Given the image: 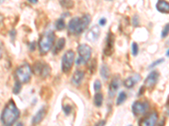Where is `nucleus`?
Instances as JSON below:
<instances>
[{"label":"nucleus","mask_w":169,"mask_h":126,"mask_svg":"<svg viewBox=\"0 0 169 126\" xmlns=\"http://www.w3.org/2000/svg\"><path fill=\"white\" fill-rule=\"evenodd\" d=\"M20 116V110L14 104L13 100H10L4 108L2 115L1 121L4 126H12L15 123Z\"/></svg>","instance_id":"obj_1"},{"label":"nucleus","mask_w":169,"mask_h":126,"mask_svg":"<svg viewBox=\"0 0 169 126\" xmlns=\"http://www.w3.org/2000/svg\"><path fill=\"white\" fill-rule=\"evenodd\" d=\"M54 40H55V33L53 30L50 29L43 34L38 42L39 51L42 55H45L49 52L51 47L53 46Z\"/></svg>","instance_id":"obj_2"},{"label":"nucleus","mask_w":169,"mask_h":126,"mask_svg":"<svg viewBox=\"0 0 169 126\" xmlns=\"http://www.w3.org/2000/svg\"><path fill=\"white\" fill-rule=\"evenodd\" d=\"M17 81L20 82V83H26L30 81L31 77V68L30 65L27 63H24L20 67L17 68L16 72Z\"/></svg>","instance_id":"obj_3"},{"label":"nucleus","mask_w":169,"mask_h":126,"mask_svg":"<svg viewBox=\"0 0 169 126\" xmlns=\"http://www.w3.org/2000/svg\"><path fill=\"white\" fill-rule=\"evenodd\" d=\"M79 58L76 60V65L80 66L88 62L91 55V48L86 44H82L78 46Z\"/></svg>","instance_id":"obj_4"},{"label":"nucleus","mask_w":169,"mask_h":126,"mask_svg":"<svg viewBox=\"0 0 169 126\" xmlns=\"http://www.w3.org/2000/svg\"><path fill=\"white\" fill-rule=\"evenodd\" d=\"M74 61V52L72 50L67 51L62 58V71L64 73H68L73 67Z\"/></svg>","instance_id":"obj_5"},{"label":"nucleus","mask_w":169,"mask_h":126,"mask_svg":"<svg viewBox=\"0 0 169 126\" xmlns=\"http://www.w3.org/2000/svg\"><path fill=\"white\" fill-rule=\"evenodd\" d=\"M33 71L36 75H40L42 78H46L50 74L51 67L45 62L38 61L34 64Z\"/></svg>","instance_id":"obj_6"},{"label":"nucleus","mask_w":169,"mask_h":126,"mask_svg":"<svg viewBox=\"0 0 169 126\" xmlns=\"http://www.w3.org/2000/svg\"><path fill=\"white\" fill-rule=\"evenodd\" d=\"M115 41V36L112 31L107 33L106 37V46L104 47V54L107 56H109L113 53V45Z\"/></svg>","instance_id":"obj_7"},{"label":"nucleus","mask_w":169,"mask_h":126,"mask_svg":"<svg viewBox=\"0 0 169 126\" xmlns=\"http://www.w3.org/2000/svg\"><path fill=\"white\" fill-rule=\"evenodd\" d=\"M157 120H158L157 113L152 112L140 120L139 126H155L156 124Z\"/></svg>","instance_id":"obj_8"},{"label":"nucleus","mask_w":169,"mask_h":126,"mask_svg":"<svg viewBox=\"0 0 169 126\" xmlns=\"http://www.w3.org/2000/svg\"><path fill=\"white\" fill-rule=\"evenodd\" d=\"M149 108V104L145 102H139L136 101L132 105V112L134 115L135 116H139L146 112Z\"/></svg>","instance_id":"obj_9"},{"label":"nucleus","mask_w":169,"mask_h":126,"mask_svg":"<svg viewBox=\"0 0 169 126\" xmlns=\"http://www.w3.org/2000/svg\"><path fill=\"white\" fill-rule=\"evenodd\" d=\"M91 16L90 14L86 13L84 14L83 16L79 19V23H78V28H77V31L75 35H80L83 32L84 30L88 27L90 22H91Z\"/></svg>","instance_id":"obj_10"},{"label":"nucleus","mask_w":169,"mask_h":126,"mask_svg":"<svg viewBox=\"0 0 169 126\" xmlns=\"http://www.w3.org/2000/svg\"><path fill=\"white\" fill-rule=\"evenodd\" d=\"M158 79H159V72L157 71H152L145 80V87L151 88L157 83Z\"/></svg>","instance_id":"obj_11"},{"label":"nucleus","mask_w":169,"mask_h":126,"mask_svg":"<svg viewBox=\"0 0 169 126\" xmlns=\"http://www.w3.org/2000/svg\"><path fill=\"white\" fill-rule=\"evenodd\" d=\"M100 34H101V30L98 25H94L88 30L86 38L88 41L94 42L99 38Z\"/></svg>","instance_id":"obj_12"},{"label":"nucleus","mask_w":169,"mask_h":126,"mask_svg":"<svg viewBox=\"0 0 169 126\" xmlns=\"http://www.w3.org/2000/svg\"><path fill=\"white\" fill-rule=\"evenodd\" d=\"M120 87V79L119 78L116 76L113 78L112 82H110L109 87H108V95L109 97H113L115 96V94L119 90Z\"/></svg>","instance_id":"obj_13"},{"label":"nucleus","mask_w":169,"mask_h":126,"mask_svg":"<svg viewBox=\"0 0 169 126\" xmlns=\"http://www.w3.org/2000/svg\"><path fill=\"white\" fill-rule=\"evenodd\" d=\"M46 112H47V108L46 106L41 108L40 109L38 110V112L32 118V124L33 125L39 124L42 121L43 119L45 118V116H46Z\"/></svg>","instance_id":"obj_14"},{"label":"nucleus","mask_w":169,"mask_h":126,"mask_svg":"<svg viewBox=\"0 0 169 126\" xmlns=\"http://www.w3.org/2000/svg\"><path fill=\"white\" fill-rule=\"evenodd\" d=\"M140 79H141L140 75L135 73V74H134L133 76H130L127 79H125V81L123 82V85L127 88H132V87L135 86V84L138 82L140 81Z\"/></svg>","instance_id":"obj_15"},{"label":"nucleus","mask_w":169,"mask_h":126,"mask_svg":"<svg viewBox=\"0 0 169 126\" xmlns=\"http://www.w3.org/2000/svg\"><path fill=\"white\" fill-rule=\"evenodd\" d=\"M79 19L78 17H74L73 19H71L68 25V31L71 35H75L78 28V23H79Z\"/></svg>","instance_id":"obj_16"},{"label":"nucleus","mask_w":169,"mask_h":126,"mask_svg":"<svg viewBox=\"0 0 169 126\" xmlns=\"http://www.w3.org/2000/svg\"><path fill=\"white\" fill-rule=\"evenodd\" d=\"M156 10L163 13H168L169 4L166 0H159L156 3Z\"/></svg>","instance_id":"obj_17"},{"label":"nucleus","mask_w":169,"mask_h":126,"mask_svg":"<svg viewBox=\"0 0 169 126\" xmlns=\"http://www.w3.org/2000/svg\"><path fill=\"white\" fill-rule=\"evenodd\" d=\"M65 43H66V40L64 38H59L56 42V44L54 45L53 50V53L54 55H57L58 54L65 46Z\"/></svg>","instance_id":"obj_18"},{"label":"nucleus","mask_w":169,"mask_h":126,"mask_svg":"<svg viewBox=\"0 0 169 126\" xmlns=\"http://www.w3.org/2000/svg\"><path fill=\"white\" fill-rule=\"evenodd\" d=\"M84 78V72L82 71L78 70L74 73L73 77H72V83L74 86H80L81 82Z\"/></svg>","instance_id":"obj_19"},{"label":"nucleus","mask_w":169,"mask_h":126,"mask_svg":"<svg viewBox=\"0 0 169 126\" xmlns=\"http://www.w3.org/2000/svg\"><path fill=\"white\" fill-rule=\"evenodd\" d=\"M100 73H101V77L104 79V80H107L109 78L110 71L109 67L107 64H103L100 70Z\"/></svg>","instance_id":"obj_20"},{"label":"nucleus","mask_w":169,"mask_h":126,"mask_svg":"<svg viewBox=\"0 0 169 126\" xmlns=\"http://www.w3.org/2000/svg\"><path fill=\"white\" fill-rule=\"evenodd\" d=\"M59 3L63 9H66V10L72 9L74 5L73 0H59Z\"/></svg>","instance_id":"obj_21"},{"label":"nucleus","mask_w":169,"mask_h":126,"mask_svg":"<svg viewBox=\"0 0 169 126\" xmlns=\"http://www.w3.org/2000/svg\"><path fill=\"white\" fill-rule=\"evenodd\" d=\"M103 95L102 94H96L94 97V104L96 107H101L103 105Z\"/></svg>","instance_id":"obj_22"},{"label":"nucleus","mask_w":169,"mask_h":126,"mask_svg":"<svg viewBox=\"0 0 169 126\" xmlns=\"http://www.w3.org/2000/svg\"><path fill=\"white\" fill-rule=\"evenodd\" d=\"M127 99V94L125 92H120L119 94V96L117 97V100H116V104L117 105H121V104H123V103L124 101Z\"/></svg>","instance_id":"obj_23"},{"label":"nucleus","mask_w":169,"mask_h":126,"mask_svg":"<svg viewBox=\"0 0 169 126\" xmlns=\"http://www.w3.org/2000/svg\"><path fill=\"white\" fill-rule=\"evenodd\" d=\"M65 27V22H64V20L63 18H60L58 20H57L56 23H55V28H56L58 30H63Z\"/></svg>","instance_id":"obj_24"},{"label":"nucleus","mask_w":169,"mask_h":126,"mask_svg":"<svg viewBox=\"0 0 169 126\" xmlns=\"http://www.w3.org/2000/svg\"><path fill=\"white\" fill-rule=\"evenodd\" d=\"M138 52H139V46L137 45V43L135 42H133L132 45H131V53L134 56H136L138 55Z\"/></svg>","instance_id":"obj_25"},{"label":"nucleus","mask_w":169,"mask_h":126,"mask_svg":"<svg viewBox=\"0 0 169 126\" xmlns=\"http://www.w3.org/2000/svg\"><path fill=\"white\" fill-rule=\"evenodd\" d=\"M90 72L91 73V74H94L96 71V59H93L91 62V64H90Z\"/></svg>","instance_id":"obj_26"},{"label":"nucleus","mask_w":169,"mask_h":126,"mask_svg":"<svg viewBox=\"0 0 169 126\" xmlns=\"http://www.w3.org/2000/svg\"><path fill=\"white\" fill-rule=\"evenodd\" d=\"M20 90H21V83L20 82L17 81L14 84V87L13 88V92L14 94H20Z\"/></svg>","instance_id":"obj_27"},{"label":"nucleus","mask_w":169,"mask_h":126,"mask_svg":"<svg viewBox=\"0 0 169 126\" xmlns=\"http://www.w3.org/2000/svg\"><path fill=\"white\" fill-rule=\"evenodd\" d=\"M168 32H169V25L168 24H167L165 27H164V29L162 31V38H165L167 36H168Z\"/></svg>","instance_id":"obj_28"},{"label":"nucleus","mask_w":169,"mask_h":126,"mask_svg":"<svg viewBox=\"0 0 169 126\" xmlns=\"http://www.w3.org/2000/svg\"><path fill=\"white\" fill-rule=\"evenodd\" d=\"M163 62H164V59L163 58H161V59H159V60H156V62H154L152 64L150 65L149 68L150 69H151V68L155 67H156V66H158V65L161 64V63H163Z\"/></svg>","instance_id":"obj_29"},{"label":"nucleus","mask_w":169,"mask_h":126,"mask_svg":"<svg viewBox=\"0 0 169 126\" xmlns=\"http://www.w3.org/2000/svg\"><path fill=\"white\" fill-rule=\"evenodd\" d=\"M101 87H102L101 82L99 80H96L95 82H94V90L96 91V92H98L101 89Z\"/></svg>","instance_id":"obj_30"},{"label":"nucleus","mask_w":169,"mask_h":126,"mask_svg":"<svg viewBox=\"0 0 169 126\" xmlns=\"http://www.w3.org/2000/svg\"><path fill=\"white\" fill-rule=\"evenodd\" d=\"M132 24H133V25L135 26V27L139 25V16H138V15H135V16L133 17Z\"/></svg>","instance_id":"obj_31"},{"label":"nucleus","mask_w":169,"mask_h":126,"mask_svg":"<svg viewBox=\"0 0 169 126\" xmlns=\"http://www.w3.org/2000/svg\"><path fill=\"white\" fill-rule=\"evenodd\" d=\"M63 109V112H64V113H65L66 115H69V114L71 113V110H72V109H71V106H70V105H64Z\"/></svg>","instance_id":"obj_32"},{"label":"nucleus","mask_w":169,"mask_h":126,"mask_svg":"<svg viewBox=\"0 0 169 126\" xmlns=\"http://www.w3.org/2000/svg\"><path fill=\"white\" fill-rule=\"evenodd\" d=\"M10 37H11L12 40H14V38H15V36H16V32H15V30H14V29L10 30Z\"/></svg>","instance_id":"obj_33"},{"label":"nucleus","mask_w":169,"mask_h":126,"mask_svg":"<svg viewBox=\"0 0 169 126\" xmlns=\"http://www.w3.org/2000/svg\"><path fill=\"white\" fill-rule=\"evenodd\" d=\"M107 24V19L106 18H102L101 20H99V25L101 26H104Z\"/></svg>","instance_id":"obj_34"},{"label":"nucleus","mask_w":169,"mask_h":126,"mask_svg":"<svg viewBox=\"0 0 169 126\" xmlns=\"http://www.w3.org/2000/svg\"><path fill=\"white\" fill-rule=\"evenodd\" d=\"M36 49V42H31L30 44V51L33 52Z\"/></svg>","instance_id":"obj_35"},{"label":"nucleus","mask_w":169,"mask_h":126,"mask_svg":"<svg viewBox=\"0 0 169 126\" xmlns=\"http://www.w3.org/2000/svg\"><path fill=\"white\" fill-rule=\"evenodd\" d=\"M105 124H106V121L105 120H101L100 122L96 124V126H105Z\"/></svg>","instance_id":"obj_36"},{"label":"nucleus","mask_w":169,"mask_h":126,"mask_svg":"<svg viewBox=\"0 0 169 126\" xmlns=\"http://www.w3.org/2000/svg\"><path fill=\"white\" fill-rule=\"evenodd\" d=\"M28 1H29V2H30V3H38V0H28Z\"/></svg>","instance_id":"obj_37"},{"label":"nucleus","mask_w":169,"mask_h":126,"mask_svg":"<svg viewBox=\"0 0 169 126\" xmlns=\"http://www.w3.org/2000/svg\"><path fill=\"white\" fill-rule=\"evenodd\" d=\"M166 55H167V57H168V55H169V51H168V50H167Z\"/></svg>","instance_id":"obj_38"},{"label":"nucleus","mask_w":169,"mask_h":126,"mask_svg":"<svg viewBox=\"0 0 169 126\" xmlns=\"http://www.w3.org/2000/svg\"><path fill=\"white\" fill-rule=\"evenodd\" d=\"M1 56H2V50L0 48V58H1Z\"/></svg>","instance_id":"obj_39"},{"label":"nucleus","mask_w":169,"mask_h":126,"mask_svg":"<svg viewBox=\"0 0 169 126\" xmlns=\"http://www.w3.org/2000/svg\"><path fill=\"white\" fill-rule=\"evenodd\" d=\"M17 126H23V125H22V124L21 123H19L18 124H17Z\"/></svg>","instance_id":"obj_40"},{"label":"nucleus","mask_w":169,"mask_h":126,"mask_svg":"<svg viewBox=\"0 0 169 126\" xmlns=\"http://www.w3.org/2000/svg\"><path fill=\"white\" fill-rule=\"evenodd\" d=\"M5 0H0V3H3Z\"/></svg>","instance_id":"obj_41"},{"label":"nucleus","mask_w":169,"mask_h":126,"mask_svg":"<svg viewBox=\"0 0 169 126\" xmlns=\"http://www.w3.org/2000/svg\"><path fill=\"white\" fill-rule=\"evenodd\" d=\"M107 1H113V0H107Z\"/></svg>","instance_id":"obj_42"},{"label":"nucleus","mask_w":169,"mask_h":126,"mask_svg":"<svg viewBox=\"0 0 169 126\" xmlns=\"http://www.w3.org/2000/svg\"><path fill=\"white\" fill-rule=\"evenodd\" d=\"M129 126H132V125H129Z\"/></svg>","instance_id":"obj_43"}]
</instances>
